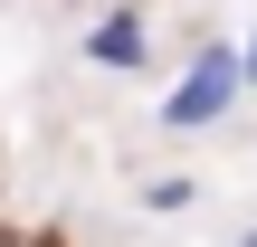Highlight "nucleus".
Masks as SVG:
<instances>
[{
	"label": "nucleus",
	"instance_id": "1",
	"mask_svg": "<svg viewBox=\"0 0 257 247\" xmlns=\"http://www.w3.org/2000/svg\"><path fill=\"white\" fill-rule=\"evenodd\" d=\"M238 86H248V48H200L191 76H181V95H162V124L172 133H200V124H219L238 105Z\"/></svg>",
	"mask_w": 257,
	"mask_h": 247
},
{
	"label": "nucleus",
	"instance_id": "2",
	"mask_svg": "<svg viewBox=\"0 0 257 247\" xmlns=\"http://www.w3.org/2000/svg\"><path fill=\"white\" fill-rule=\"evenodd\" d=\"M86 57H95V67H143V57H153V29H143V10H105V19L86 29Z\"/></svg>",
	"mask_w": 257,
	"mask_h": 247
},
{
	"label": "nucleus",
	"instance_id": "3",
	"mask_svg": "<svg viewBox=\"0 0 257 247\" xmlns=\"http://www.w3.org/2000/svg\"><path fill=\"white\" fill-rule=\"evenodd\" d=\"M248 86H257V38H248Z\"/></svg>",
	"mask_w": 257,
	"mask_h": 247
},
{
	"label": "nucleus",
	"instance_id": "4",
	"mask_svg": "<svg viewBox=\"0 0 257 247\" xmlns=\"http://www.w3.org/2000/svg\"><path fill=\"white\" fill-rule=\"evenodd\" d=\"M238 247H257V238H238Z\"/></svg>",
	"mask_w": 257,
	"mask_h": 247
}]
</instances>
